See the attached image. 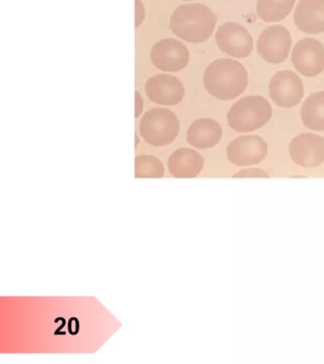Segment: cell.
I'll list each match as a JSON object with an SVG mask.
<instances>
[{
  "label": "cell",
  "instance_id": "obj_16",
  "mask_svg": "<svg viewBox=\"0 0 324 364\" xmlns=\"http://www.w3.org/2000/svg\"><path fill=\"white\" fill-rule=\"evenodd\" d=\"M301 121L308 129L324 131V91L308 96L301 109Z\"/></svg>",
  "mask_w": 324,
  "mask_h": 364
},
{
  "label": "cell",
  "instance_id": "obj_8",
  "mask_svg": "<svg viewBox=\"0 0 324 364\" xmlns=\"http://www.w3.org/2000/svg\"><path fill=\"white\" fill-rule=\"evenodd\" d=\"M303 81L291 70L278 71L269 82V96L278 107L292 108L303 98Z\"/></svg>",
  "mask_w": 324,
  "mask_h": 364
},
{
  "label": "cell",
  "instance_id": "obj_3",
  "mask_svg": "<svg viewBox=\"0 0 324 364\" xmlns=\"http://www.w3.org/2000/svg\"><path fill=\"white\" fill-rule=\"evenodd\" d=\"M272 107L263 96H246L239 100L227 113V122L239 133L260 129L272 118Z\"/></svg>",
  "mask_w": 324,
  "mask_h": 364
},
{
  "label": "cell",
  "instance_id": "obj_19",
  "mask_svg": "<svg viewBox=\"0 0 324 364\" xmlns=\"http://www.w3.org/2000/svg\"><path fill=\"white\" fill-rule=\"evenodd\" d=\"M233 178H269V173L260 168H244L236 173Z\"/></svg>",
  "mask_w": 324,
  "mask_h": 364
},
{
  "label": "cell",
  "instance_id": "obj_17",
  "mask_svg": "<svg viewBox=\"0 0 324 364\" xmlns=\"http://www.w3.org/2000/svg\"><path fill=\"white\" fill-rule=\"evenodd\" d=\"M296 0H258V16L267 23L286 19L294 8Z\"/></svg>",
  "mask_w": 324,
  "mask_h": 364
},
{
  "label": "cell",
  "instance_id": "obj_7",
  "mask_svg": "<svg viewBox=\"0 0 324 364\" xmlns=\"http://www.w3.org/2000/svg\"><path fill=\"white\" fill-rule=\"evenodd\" d=\"M215 38L219 48L234 58H246L254 48L251 34L243 25L236 22H226L220 26Z\"/></svg>",
  "mask_w": 324,
  "mask_h": 364
},
{
  "label": "cell",
  "instance_id": "obj_1",
  "mask_svg": "<svg viewBox=\"0 0 324 364\" xmlns=\"http://www.w3.org/2000/svg\"><path fill=\"white\" fill-rule=\"evenodd\" d=\"M207 92L221 101H231L244 92L249 85V73L240 62L229 58L215 60L204 74Z\"/></svg>",
  "mask_w": 324,
  "mask_h": 364
},
{
  "label": "cell",
  "instance_id": "obj_5",
  "mask_svg": "<svg viewBox=\"0 0 324 364\" xmlns=\"http://www.w3.org/2000/svg\"><path fill=\"white\" fill-rule=\"evenodd\" d=\"M291 34L281 25L264 28L258 36L257 51L269 64H281L288 58L291 50Z\"/></svg>",
  "mask_w": 324,
  "mask_h": 364
},
{
  "label": "cell",
  "instance_id": "obj_21",
  "mask_svg": "<svg viewBox=\"0 0 324 364\" xmlns=\"http://www.w3.org/2000/svg\"><path fill=\"white\" fill-rule=\"evenodd\" d=\"M143 98H142L140 92L135 91V118H138L143 111Z\"/></svg>",
  "mask_w": 324,
  "mask_h": 364
},
{
  "label": "cell",
  "instance_id": "obj_22",
  "mask_svg": "<svg viewBox=\"0 0 324 364\" xmlns=\"http://www.w3.org/2000/svg\"><path fill=\"white\" fill-rule=\"evenodd\" d=\"M183 1H192V0H183Z\"/></svg>",
  "mask_w": 324,
  "mask_h": 364
},
{
  "label": "cell",
  "instance_id": "obj_15",
  "mask_svg": "<svg viewBox=\"0 0 324 364\" xmlns=\"http://www.w3.org/2000/svg\"><path fill=\"white\" fill-rule=\"evenodd\" d=\"M223 136L220 124L212 119H199L190 125L187 141L198 149H209L216 146Z\"/></svg>",
  "mask_w": 324,
  "mask_h": 364
},
{
  "label": "cell",
  "instance_id": "obj_14",
  "mask_svg": "<svg viewBox=\"0 0 324 364\" xmlns=\"http://www.w3.org/2000/svg\"><path fill=\"white\" fill-rule=\"evenodd\" d=\"M204 164L200 154L190 148L182 147L170 155L167 167L170 175L175 178H192L201 173Z\"/></svg>",
  "mask_w": 324,
  "mask_h": 364
},
{
  "label": "cell",
  "instance_id": "obj_2",
  "mask_svg": "<svg viewBox=\"0 0 324 364\" xmlns=\"http://www.w3.org/2000/svg\"><path fill=\"white\" fill-rule=\"evenodd\" d=\"M217 17L209 7L200 3L179 6L170 17V30L189 43L206 42L215 30Z\"/></svg>",
  "mask_w": 324,
  "mask_h": 364
},
{
  "label": "cell",
  "instance_id": "obj_4",
  "mask_svg": "<svg viewBox=\"0 0 324 364\" xmlns=\"http://www.w3.org/2000/svg\"><path fill=\"white\" fill-rule=\"evenodd\" d=\"M180 124L175 114L163 107H155L145 113L140 122V134L153 146H166L177 138Z\"/></svg>",
  "mask_w": 324,
  "mask_h": 364
},
{
  "label": "cell",
  "instance_id": "obj_11",
  "mask_svg": "<svg viewBox=\"0 0 324 364\" xmlns=\"http://www.w3.org/2000/svg\"><path fill=\"white\" fill-rule=\"evenodd\" d=\"M150 58L158 70L176 73L189 64V51L178 40L162 39L153 46Z\"/></svg>",
  "mask_w": 324,
  "mask_h": 364
},
{
  "label": "cell",
  "instance_id": "obj_10",
  "mask_svg": "<svg viewBox=\"0 0 324 364\" xmlns=\"http://www.w3.org/2000/svg\"><path fill=\"white\" fill-rule=\"evenodd\" d=\"M289 156L298 166L313 168L324 162V138L317 134L303 133L290 141Z\"/></svg>",
  "mask_w": 324,
  "mask_h": 364
},
{
  "label": "cell",
  "instance_id": "obj_20",
  "mask_svg": "<svg viewBox=\"0 0 324 364\" xmlns=\"http://www.w3.org/2000/svg\"><path fill=\"white\" fill-rule=\"evenodd\" d=\"M146 11L141 0H135V28H138L144 21Z\"/></svg>",
  "mask_w": 324,
  "mask_h": 364
},
{
  "label": "cell",
  "instance_id": "obj_12",
  "mask_svg": "<svg viewBox=\"0 0 324 364\" xmlns=\"http://www.w3.org/2000/svg\"><path fill=\"white\" fill-rule=\"evenodd\" d=\"M145 90L150 101L161 105H177L184 96L180 80L167 74H157L147 80Z\"/></svg>",
  "mask_w": 324,
  "mask_h": 364
},
{
  "label": "cell",
  "instance_id": "obj_13",
  "mask_svg": "<svg viewBox=\"0 0 324 364\" xmlns=\"http://www.w3.org/2000/svg\"><path fill=\"white\" fill-rule=\"evenodd\" d=\"M294 23L303 33H324V0H300L296 6Z\"/></svg>",
  "mask_w": 324,
  "mask_h": 364
},
{
  "label": "cell",
  "instance_id": "obj_18",
  "mask_svg": "<svg viewBox=\"0 0 324 364\" xmlns=\"http://www.w3.org/2000/svg\"><path fill=\"white\" fill-rule=\"evenodd\" d=\"M163 164L156 156L140 155L135 159V178H163Z\"/></svg>",
  "mask_w": 324,
  "mask_h": 364
},
{
  "label": "cell",
  "instance_id": "obj_9",
  "mask_svg": "<svg viewBox=\"0 0 324 364\" xmlns=\"http://www.w3.org/2000/svg\"><path fill=\"white\" fill-rule=\"evenodd\" d=\"M291 61L296 70L305 77L324 71V46L315 38H304L293 48Z\"/></svg>",
  "mask_w": 324,
  "mask_h": 364
},
{
  "label": "cell",
  "instance_id": "obj_6",
  "mask_svg": "<svg viewBox=\"0 0 324 364\" xmlns=\"http://www.w3.org/2000/svg\"><path fill=\"white\" fill-rule=\"evenodd\" d=\"M268 153V145L258 135H244L232 141L226 148V156L232 164L249 167L261 164Z\"/></svg>",
  "mask_w": 324,
  "mask_h": 364
}]
</instances>
